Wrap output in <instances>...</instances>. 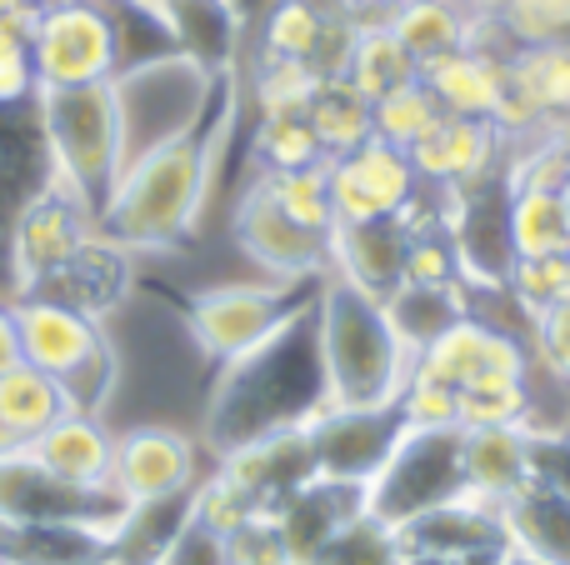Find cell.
<instances>
[{"instance_id": "obj_12", "label": "cell", "mask_w": 570, "mask_h": 565, "mask_svg": "<svg viewBox=\"0 0 570 565\" xmlns=\"http://www.w3.org/2000/svg\"><path fill=\"white\" fill-rule=\"evenodd\" d=\"M421 376L441 380V386L455 390V400L471 396V390H491V386H521L531 376V346H525L515 330L495 326L485 316H461L441 340L415 356Z\"/></svg>"}, {"instance_id": "obj_24", "label": "cell", "mask_w": 570, "mask_h": 565, "mask_svg": "<svg viewBox=\"0 0 570 565\" xmlns=\"http://www.w3.org/2000/svg\"><path fill=\"white\" fill-rule=\"evenodd\" d=\"M535 480V436L531 426H481L465 430V490L491 506Z\"/></svg>"}, {"instance_id": "obj_4", "label": "cell", "mask_w": 570, "mask_h": 565, "mask_svg": "<svg viewBox=\"0 0 570 565\" xmlns=\"http://www.w3.org/2000/svg\"><path fill=\"white\" fill-rule=\"evenodd\" d=\"M46 166L56 180H66L90 210L106 206L126 166V140H120V110L110 80L90 86H36L30 100Z\"/></svg>"}, {"instance_id": "obj_21", "label": "cell", "mask_w": 570, "mask_h": 565, "mask_svg": "<svg viewBox=\"0 0 570 565\" xmlns=\"http://www.w3.org/2000/svg\"><path fill=\"white\" fill-rule=\"evenodd\" d=\"M405 250H411V230L395 216L331 226V276L361 286L365 296L385 300L405 276Z\"/></svg>"}, {"instance_id": "obj_31", "label": "cell", "mask_w": 570, "mask_h": 565, "mask_svg": "<svg viewBox=\"0 0 570 565\" xmlns=\"http://www.w3.org/2000/svg\"><path fill=\"white\" fill-rule=\"evenodd\" d=\"M321 90V76H315L305 60H281V56H256V70H250V106L261 116H305L311 96Z\"/></svg>"}, {"instance_id": "obj_6", "label": "cell", "mask_w": 570, "mask_h": 565, "mask_svg": "<svg viewBox=\"0 0 570 565\" xmlns=\"http://www.w3.org/2000/svg\"><path fill=\"white\" fill-rule=\"evenodd\" d=\"M226 70L206 66V60L186 56V50H166V56L136 60V66L116 70V110H120V140H126V160L146 156V150L166 146V140L190 136L206 126L210 106L220 96ZM126 170V166H120Z\"/></svg>"}, {"instance_id": "obj_2", "label": "cell", "mask_w": 570, "mask_h": 565, "mask_svg": "<svg viewBox=\"0 0 570 565\" xmlns=\"http://www.w3.org/2000/svg\"><path fill=\"white\" fill-rule=\"evenodd\" d=\"M331 406V380L321 360V330H315V306H305L295 320H285L271 340L246 350L230 366H216V386L206 400V426L200 446L210 460L246 440L276 436V430L311 426Z\"/></svg>"}, {"instance_id": "obj_16", "label": "cell", "mask_w": 570, "mask_h": 565, "mask_svg": "<svg viewBox=\"0 0 570 565\" xmlns=\"http://www.w3.org/2000/svg\"><path fill=\"white\" fill-rule=\"evenodd\" d=\"M210 466H216L230 486L246 490V496L256 500L261 516H276L285 500L315 476V456H311V436H305V426L246 440V446L216 456Z\"/></svg>"}, {"instance_id": "obj_25", "label": "cell", "mask_w": 570, "mask_h": 565, "mask_svg": "<svg viewBox=\"0 0 570 565\" xmlns=\"http://www.w3.org/2000/svg\"><path fill=\"white\" fill-rule=\"evenodd\" d=\"M70 410L66 390H60L56 376L26 366L20 360L16 370L0 376V456H20L40 430H50L60 416Z\"/></svg>"}, {"instance_id": "obj_46", "label": "cell", "mask_w": 570, "mask_h": 565, "mask_svg": "<svg viewBox=\"0 0 570 565\" xmlns=\"http://www.w3.org/2000/svg\"><path fill=\"white\" fill-rule=\"evenodd\" d=\"M561 196H566V216H570V180H566V190H561Z\"/></svg>"}, {"instance_id": "obj_40", "label": "cell", "mask_w": 570, "mask_h": 565, "mask_svg": "<svg viewBox=\"0 0 570 565\" xmlns=\"http://www.w3.org/2000/svg\"><path fill=\"white\" fill-rule=\"evenodd\" d=\"M156 565H230L226 561V536L210 531L206 521H196V511H190V521L180 526V536L160 551Z\"/></svg>"}, {"instance_id": "obj_47", "label": "cell", "mask_w": 570, "mask_h": 565, "mask_svg": "<svg viewBox=\"0 0 570 565\" xmlns=\"http://www.w3.org/2000/svg\"><path fill=\"white\" fill-rule=\"evenodd\" d=\"M0 565H10V561H6V556H0Z\"/></svg>"}, {"instance_id": "obj_34", "label": "cell", "mask_w": 570, "mask_h": 565, "mask_svg": "<svg viewBox=\"0 0 570 565\" xmlns=\"http://www.w3.org/2000/svg\"><path fill=\"white\" fill-rule=\"evenodd\" d=\"M511 300L525 310V316H546V310L566 306L570 300V250L561 256H521L511 266V280H505Z\"/></svg>"}, {"instance_id": "obj_8", "label": "cell", "mask_w": 570, "mask_h": 565, "mask_svg": "<svg viewBox=\"0 0 570 565\" xmlns=\"http://www.w3.org/2000/svg\"><path fill=\"white\" fill-rule=\"evenodd\" d=\"M365 496H371V516L395 531L471 496L465 490V430H405V440L391 450Z\"/></svg>"}, {"instance_id": "obj_39", "label": "cell", "mask_w": 570, "mask_h": 565, "mask_svg": "<svg viewBox=\"0 0 570 565\" xmlns=\"http://www.w3.org/2000/svg\"><path fill=\"white\" fill-rule=\"evenodd\" d=\"M226 561L230 565H295L285 551V536L276 516H250L246 526H236L226 536Z\"/></svg>"}, {"instance_id": "obj_14", "label": "cell", "mask_w": 570, "mask_h": 565, "mask_svg": "<svg viewBox=\"0 0 570 565\" xmlns=\"http://www.w3.org/2000/svg\"><path fill=\"white\" fill-rule=\"evenodd\" d=\"M331 176V210L335 226H355V220H391L415 196L421 176L411 166V150L391 146V140L371 136L365 146L345 150V156L325 160Z\"/></svg>"}, {"instance_id": "obj_36", "label": "cell", "mask_w": 570, "mask_h": 565, "mask_svg": "<svg viewBox=\"0 0 570 565\" xmlns=\"http://www.w3.org/2000/svg\"><path fill=\"white\" fill-rule=\"evenodd\" d=\"M311 565H405L401 531L385 526V521H375L371 511H365V516L351 521V526H345Z\"/></svg>"}, {"instance_id": "obj_20", "label": "cell", "mask_w": 570, "mask_h": 565, "mask_svg": "<svg viewBox=\"0 0 570 565\" xmlns=\"http://www.w3.org/2000/svg\"><path fill=\"white\" fill-rule=\"evenodd\" d=\"M26 460H36L46 476L66 480V486H86L100 490L110 486V460H116V430H106L100 416L86 410H66L50 430H40L26 450Z\"/></svg>"}, {"instance_id": "obj_1", "label": "cell", "mask_w": 570, "mask_h": 565, "mask_svg": "<svg viewBox=\"0 0 570 565\" xmlns=\"http://www.w3.org/2000/svg\"><path fill=\"white\" fill-rule=\"evenodd\" d=\"M236 116H240V90L230 86L226 70L206 126L126 160L116 190L96 210V236L110 240L116 250H126V256H160V250L186 246L196 236L200 216H206L210 196H216L220 150H226L230 130H236Z\"/></svg>"}, {"instance_id": "obj_9", "label": "cell", "mask_w": 570, "mask_h": 565, "mask_svg": "<svg viewBox=\"0 0 570 565\" xmlns=\"http://www.w3.org/2000/svg\"><path fill=\"white\" fill-rule=\"evenodd\" d=\"M96 240V210L46 170L36 190L20 200V210L10 216L6 236V266H10V290H40L46 280H56L80 250Z\"/></svg>"}, {"instance_id": "obj_27", "label": "cell", "mask_w": 570, "mask_h": 565, "mask_svg": "<svg viewBox=\"0 0 570 565\" xmlns=\"http://www.w3.org/2000/svg\"><path fill=\"white\" fill-rule=\"evenodd\" d=\"M381 306H385V316H391L401 346L411 350V360H415L431 340H441L455 320L471 316V290H465V280H451V286H395Z\"/></svg>"}, {"instance_id": "obj_5", "label": "cell", "mask_w": 570, "mask_h": 565, "mask_svg": "<svg viewBox=\"0 0 570 565\" xmlns=\"http://www.w3.org/2000/svg\"><path fill=\"white\" fill-rule=\"evenodd\" d=\"M10 310H16L20 330V360L56 376L70 410L100 416L120 386V356L106 320L70 306V300L36 296V290L10 296Z\"/></svg>"}, {"instance_id": "obj_35", "label": "cell", "mask_w": 570, "mask_h": 565, "mask_svg": "<svg viewBox=\"0 0 570 565\" xmlns=\"http://www.w3.org/2000/svg\"><path fill=\"white\" fill-rule=\"evenodd\" d=\"M266 176V170H261ZM271 196L281 200V210L291 220H301L305 230H321L331 236L335 226V210H331V176H325V160L321 166H305V170H281V176H266Z\"/></svg>"}, {"instance_id": "obj_11", "label": "cell", "mask_w": 570, "mask_h": 565, "mask_svg": "<svg viewBox=\"0 0 570 565\" xmlns=\"http://www.w3.org/2000/svg\"><path fill=\"white\" fill-rule=\"evenodd\" d=\"M230 236L240 256L271 280H321L331 270V236L305 230L301 220L285 216L261 170L240 186L236 210H230Z\"/></svg>"}, {"instance_id": "obj_33", "label": "cell", "mask_w": 570, "mask_h": 565, "mask_svg": "<svg viewBox=\"0 0 570 565\" xmlns=\"http://www.w3.org/2000/svg\"><path fill=\"white\" fill-rule=\"evenodd\" d=\"M441 116L445 110L435 106V96L425 90V80L415 76V80H405V86H395L391 96L375 100V136L391 140V146H401V150H411Z\"/></svg>"}, {"instance_id": "obj_23", "label": "cell", "mask_w": 570, "mask_h": 565, "mask_svg": "<svg viewBox=\"0 0 570 565\" xmlns=\"http://www.w3.org/2000/svg\"><path fill=\"white\" fill-rule=\"evenodd\" d=\"M505 546L546 565H570V496L551 480H525L515 496L501 500Z\"/></svg>"}, {"instance_id": "obj_15", "label": "cell", "mask_w": 570, "mask_h": 565, "mask_svg": "<svg viewBox=\"0 0 570 565\" xmlns=\"http://www.w3.org/2000/svg\"><path fill=\"white\" fill-rule=\"evenodd\" d=\"M200 440L186 436L176 426H126L116 436V460H110V490H116L126 506L140 500H166L190 490L206 466H200Z\"/></svg>"}, {"instance_id": "obj_19", "label": "cell", "mask_w": 570, "mask_h": 565, "mask_svg": "<svg viewBox=\"0 0 570 565\" xmlns=\"http://www.w3.org/2000/svg\"><path fill=\"white\" fill-rule=\"evenodd\" d=\"M401 546H405V556H425V561L495 556V551H505L501 506H491L481 496H461L451 506L401 526Z\"/></svg>"}, {"instance_id": "obj_37", "label": "cell", "mask_w": 570, "mask_h": 565, "mask_svg": "<svg viewBox=\"0 0 570 565\" xmlns=\"http://www.w3.org/2000/svg\"><path fill=\"white\" fill-rule=\"evenodd\" d=\"M495 20L515 46H570V0H505Z\"/></svg>"}, {"instance_id": "obj_45", "label": "cell", "mask_w": 570, "mask_h": 565, "mask_svg": "<svg viewBox=\"0 0 570 565\" xmlns=\"http://www.w3.org/2000/svg\"><path fill=\"white\" fill-rule=\"evenodd\" d=\"M465 6H471V10H475V16H495V10H501V6H505V0H465Z\"/></svg>"}, {"instance_id": "obj_30", "label": "cell", "mask_w": 570, "mask_h": 565, "mask_svg": "<svg viewBox=\"0 0 570 565\" xmlns=\"http://www.w3.org/2000/svg\"><path fill=\"white\" fill-rule=\"evenodd\" d=\"M421 76V66L411 60V50L391 36V26H355V40H351V60H345V80L361 90L365 100H381L391 96L395 86Z\"/></svg>"}, {"instance_id": "obj_32", "label": "cell", "mask_w": 570, "mask_h": 565, "mask_svg": "<svg viewBox=\"0 0 570 565\" xmlns=\"http://www.w3.org/2000/svg\"><path fill=\"white\" fill-rule=\"evenodd\" d=\"M250 160L266 176H281V170L321 166L325 150L315 140V130L305 126V116H261L256 130H250Z\"/></svg>"}, {"instance_id": "obj_26", "label": "cell", "mask_w": 570, "mask_h": 565, "mask_svg": "<svg viewBox=\"0 0 570 565\" xmlns=\"http://www.w3.org/2000/svg\"><path fill=\"white\" fill-rule=\"evenodd\" d=\"M385 26L411 50L415 66H431L435 56H451V50L471 46L475 10L465 0H395Z\"/></svg>"}, {"instance_id": "obj_7", "label": "cell", "mask_w": 570, "mask_h": 565, "mask_svg": "<svg viewBox=\"0 0 570 565\" xmlns=\"http://www.w3.org/2000/svg\"><path fill=\"white\" fill-rule=\"evenodd\" d=\"M321 280H230L206 286L180 300V326L190 346L210 366H230L261 340H271L285 320H295L305 306H315Z\"/></svg>"}, {"instance_id": "obj_3", "label": "cell", "mask_w": 570, "mask_h": 565, "mask_svg": "<svg viewBox=\"0 0 570 565\" xmlns=\"http://www.w3.org/2000/svg\"><path fill=\"white\" fill-rule=\"evenodd\" d=\"M315 330H321L331 406H385V400H401L415 360L401 346L381 300L325 270L321 290H315Z\"/></svg>"}, {"instance_id": "obj_44", "label": "cell", "mask_w": 570, "mask_h": 565, "mask_svg": "<svg viewBox=\"0 0 570 565\" xmlns=\"http://www.w3.org/2000/svg\"><path fill=\"white\" fill-rule=\"evenodd\" d=\"M495 565H546V561H535V556H525V551L505 546V551H501V556H495Z\"/></svg>"}, {"instance_id": "obj_42", "label": "cell", "mask_w": 570, "mask_h": 565, "mask_svg": "<svg viewBox=\"0 0 570 565\" xmlns=\"http://www.w3.org/2000/svg\"><path fill=\"white\" fill-rule=\"evenodd\" d=\"M20 366V330H16V310L10 300H0V376Z\"/></svg>"}, {"instance_id": "obj_38", "label": "cell", "mask_w": 570, "mask_h": 565, "mask_svg": "<svg viewBox=\"0 0 570 565\" xmlns=\"http://www.w3.org/2000/svg\"><path fill=\"white\" fill-rule=\"evenodd\" d=\"M461 280V256L451 236H411L401 286H451Z\"/></svg>"}, {"instance_id": "obj_10", "label": "cell", "mask_w": 570, "mask_h": 565, "mask_svg": "<svg viewBox=\"0 0 570 565\" xmlns=\"http://www.w3.org/2000/svg\"><path fill=\"white\" fill-rule=\"evenodd\" d=\"M36 86H90L120 70L116 20L106 0H46L30 26Z\"/></svg>"}, {"instance_id": "obj_28", "label": "cell", "mask_w": 570, "mask_h": 565, "mask_svg": "<svg viewBox=\"0 0 570 565\" xmlns=\"http://www.w3.org/2000/svg\"><path fill=\"white\" fill-rule=\"evenodd\" d=\"M305 126L315 130L325 160H331V156H345V150L365 146V140L375 136V106L345 76H331V80H321V90H315L311 106H305Z\"/></svg>"}, {"instance_id": "obj_13", "label": "cell", "mask_w": 570, "mask_h": 565, "mask_svg": "<svg viewBox=\"0 0 570 565\" xmlns=\"http://www.w3.org/2000/svg\"><path fill=\"white\" fill-rule=\"evenodd\" d=\"M405 430H411V420H405L401 400H385V406H325L305 426L315 476L371 486L381 476V466L391 460V450L405 440Z\"/></svg>"}, {"instance_id": "obj_17", "label": "cell", "mask_w": 570, "mask_h": 565, "mask_svg": "<svg viewBox=\"0 0 570 565\" xmlns=\"http://www.w3.org/2000/svg\"><path fill=\"white\" fill-rule=\"evenodd\" d=\"M501 146H505V136L491 120L441 116L411 146V166L425 186H481V180H495Z\"/></svg>"}, {"instance_id": "obj_41", "label": "cell", "mask_w": 570, "mask_h": 565, "mask_svg": "<svg viewBox=\"0 0 570 565\" xmlns=\"http://www.w3.org/2000/svg\"><path fill=\"white\" fill-rule=\"evenodd\" d=\"M531 356L541 360V366L570 376V300L531 320Z\"/></svg>"}, {"instance_id": "obj_43", "label": "cell", "mask_w": 570, "mask_h": 565, "mask_svg": "<svg viewBox=\"0 0 570 565\" xmlns=\"http://www.w3.org/2000/svg\"><path fill=\"white\" fill-rule=\"evenodd\" d=\"M46 0H0V16H36Z\"/></svg>"}, {"instance_id": "obj_22", "label": "cell", "mask_w": 570, "mask_h": 565, "mask_svg": "<svg viewBox=\"0 0 570 565\" xmlns=\"http://www.w3.org/2000/svg\"><path fill=\"white\" fill-rule=\"evenodd\" d=\"M505 60L511 56H495V50H481V46H461V50H451V56H435L431 66H421V80L445 116L491 120L495 126L501 100H505Z\"/></svg>"}, {"instance_id": "obj_18", "label": "cell", "mask_w": 570, "mask_h": 565, "mask_svg": "<svg viewBox=\"0 0 570 565\" xmlns=\"http://www.w3.org/2000/svg\"><path fill=\"white\" fill-rule=\"evenodd\" d=\"M371 511V496L365 486H351V480H325V476H311L291 500L276 511V526L285 536V551H291L295 565H311L341 536L351 521H361Z\"/></svg>"}, {"instance_id": "obj_29", "label": "cell", "mask_w": 570, "mask_h": 565, "mask_svg": "<svg viewBox=\"0 0 570 565\" xmlns=\"http://www.w3.org/2000/svg\"><path fill=\"white\" fill-rule=\"evenodd\" d=\"M505 236H511L515 260L521 256H561L570 250V216L561 190L521 186L505 196Z\"/></svg>"}]
</instances>
